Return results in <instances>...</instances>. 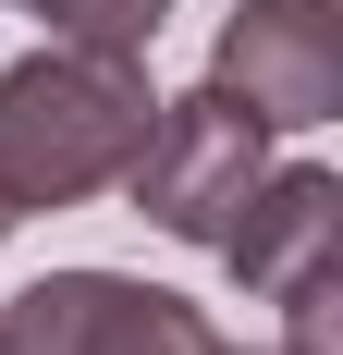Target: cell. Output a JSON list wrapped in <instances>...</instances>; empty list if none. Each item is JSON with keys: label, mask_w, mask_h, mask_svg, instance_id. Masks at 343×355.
Here are the masks:
<instances>
[{"label": "cell", "mask_w": 343, "mask_h": 355, "mask_svg": "<svg viewBox=\"0 0 343 355\" xmlns=\"http://www.w3.org/2000/svg\"><path fill=\"white\" fill-rule=\"evenodd\" d=\"M147 49H86V37H37L25 62H0V196L25 209H86L123 184L147 147Z\"/></svg>", "instance_id": "1"}, {"label": "cell", "mask_w": 343, "mask_h": 355, "mask_svg": "<svg viewBox=\"0 0 343 355\" xmlns=\"http://www.w3.org/2000/svg\"><path fill=\"white\" fill-rule=\"evenodd\" d=\"M258 172H270V123L233 110L221 86H184V98L147 110V147L123 159V196H135V220L172 233V245H221L233 209L258 196Z\"/></svg>", "instance_id": "2"}, {"label": "cell", "mask_w": 343, "mask_h": 355, "mask_svg": "<svg viewBox=\"0 0 343 355\" xmlns=\"http://www.w3.org/2000/svg\"><path fill=\"white\" fill-rule=\"evenodd\" d=\"M221 319L135 270H49L0 306V355H208Z\"/></svg>", "instance_id": "3"}, {"label": "cell", "mask_w": 343, "mask_h": 355, "mask_svg": "<svg viewBox=\"0 0 343 355\" xmlns=\"http://www.w3.org/2000/svg\"><path fill=\"white\" fill-rule=\"evenodd\" d=\"M208 86L270 135L343 123V0H233L208 37Z\"/></svg>", "instance_id": "4"}, {"label": "cell", "mask_w": 343, "mask_h": 355, "mask_svg": "<svg viewBox=\"0 0 343 355\" xmlns=\"http://www.w3.org/2000/svg\"><path fill=\"white\" fill-rule=\"evenodd\" d=\"M208 257H221L258 306H294V294L343 282V184L319 172V159H270L258 196L233 209V233H221Z\"/></svg>", "instance_id": "5"}, {"label": "cell", "mask_w": 343, "mask_h": 355, "mask_svg": "<svg viewBox=\"0 0 343 355\" xmlns=\"http://www.w3.org/2000/svg\"><path fill=\"white\" fill-rule=\"evenodd\" d=\"M49 37H86V49H147L172 25V0H25Z\"/></svg>", "instance_id": "6"}, {"label": "cell", "mask_w": 343, "mask_h": 355, "mask_svg": "<svg viewBox=\"0 0 343 355\" xmlns=\"http://www.w3.org/2000/svg\"><path fill=\"white\" fill-rule=\"evenodd\" d=\"M0 245H12V196H0Z\"/></svg>", "instance_id": "7"}, {"label": "cell", "mask_w": 343, "mask_h": 355, "mask_svg": "<svg viewBox=\"0 0 343 355\" xmlns=\"http://www.w3.org/2000/svg\"><path fill=\"white\" fill-rule=\"evenodd\" d=\"M208 355H245V343H208Z\"/></svg>", "instance_id": "8"}]
</instances>
